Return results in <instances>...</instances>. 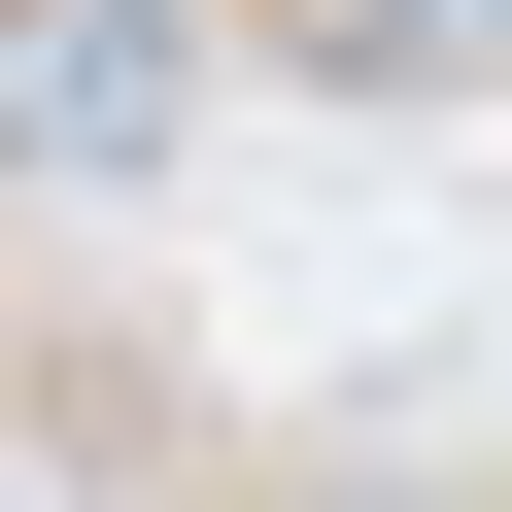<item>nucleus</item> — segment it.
I'll return each mask as SVG.
<instances>
[{
  "label": "nucleus",
  "instance_id": "obj_1",
  "mask_svg": "<svg viewBox=\"0 0 512 512\" xmlns=\"http://www.w3.org/2000/svg\"><path fill=\"white\" fill-rule=\"evenodd\" d=\"M171 137H205L171 0H0V205H171Z\"/></svg>",
  "mask_w": 512,
  "mask_h": 512
}]
</instances>
